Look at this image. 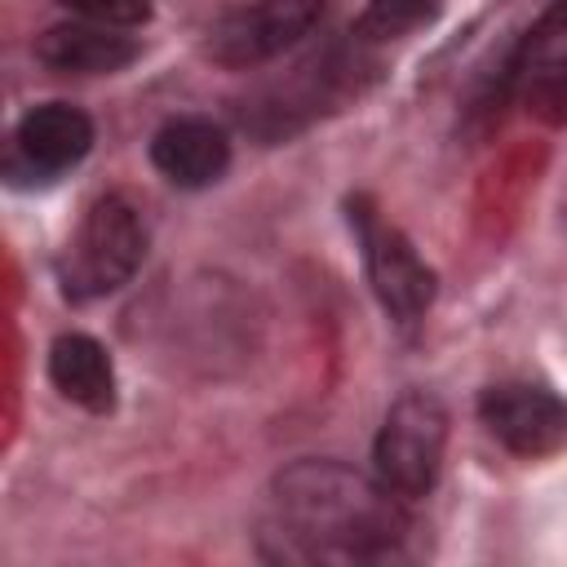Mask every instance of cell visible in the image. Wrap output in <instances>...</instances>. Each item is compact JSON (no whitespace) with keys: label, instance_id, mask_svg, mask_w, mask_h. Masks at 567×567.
Instances as JSON below:
<instances>
[{"label":"cell","instance_id":"obj_2","mask_svg":"<svg viewBox=\"0 0 567 567\" xmlns=\"http://www.w3.org/2000/svg\"><path fill=\"white\" fill-rule=\"evenodd\" d=\"M146 257V221L124 195L97 199L62 248L58 279L71 301H93L133 279Z\"/></svg>","mask_w":567,"mask_h":567},{"label":"cell","instance_id":"obj_12","mask_svg":"<svg viewBox=\"0 0 567 567\" xmlns=\"http://www.w3.org/2000/svg\"><path fill=\"white\" fill-rule=\"evenodd\" d=\"M434 9H439V0H368V9L359 18V35H368V40H394V35L421 27Z\"/></svg>","mask_w":567,"mask_h":567},{"label":"cell","instance_id":"obj_8","mask_svg":"<svg viewBox=\"0 0 567 567\" xmlns=\"http://www.w3.org/2000/svg\"><path fill=\"white\" fill-rule=\"evenodd\" d=\"M151 164L159 168L164 182H173L182 190H199V186H213L226 173L230 142L213 120L177 115L151 137Z\"/></svg>","mask_w":567,"mask_h":567},{"label":"cell","instance_id":"obj_5","mask_svg":"<svg viewBox=\"0 0 567 567\" xmlns=\"http://www.w3.org/2000/svg\"><path fill=\"white\" fill-rule=\"evenodd\" d=\"M478 416L487 434L514 456L540 461L567 447V399H558L545 385H527V381L492 385L478 399Z\"/></svg>","mask_w":567,"mask_h":567},{"label":"cell","instance_id":"obj_10","mask_svg":"<svg viewBox=\"0 0 567 567\" xmlns=\"http://www.w3.org/2000/svg\"><path fill=\"white\" fill-rule=\"evenodd\" d=\"M13 142H18V155L40 177H53L62 168H75L89 155V146H93V120L80 106L44 102V106H31L18 120Z\"/></svg>","mask_w":567,"mask_h":567},{"label":"cell","instance_id":"obj_13","mask_svg":"<svg viewBox=\"0 0 567 567\" xmlns=\"http://www.w3.org/2000/svg\"><path fill=\"white\" fill-rule=\"evenodd\" d=\"M66 4L75 18L84 22H97V27H115V31H128V27H142L151 18V0H58Z\"/></svg>","mask_w":567,"mask_h":567},{"label":"cell","instance_id":"obj_4","mask_svg":"<svg viewBox=\"0 0 567 567\" xmlns=\"http://www.w3.org/2000/svg\"><path fill=\"white\" fill-rule=\"evenodd\" d=\"M350 226L359 235L372 292L385 306V315L394 323H403V328L416 323L430 310V301H434V270L416 257V248L408 244V235L394 230L363 195L350 199Z\"/></svg>","mask_w":567,"mask_h":567},{"label":"cell","instance_id":"obj_6","mask_svg":"<svg viewBox=\"0 0 567 567\" xmlns=\"http://www.w3.org/2000/svg\"><path fill=\"white\" fill-rule=\"evenodd\" d=\"M323 18V0H252L230 9L208 31V53L221 66H257L297 44Z\"/></svg>","mask_w":567,"mask_h":567},{"label":"cell","instance_id":"obj_3","mask_svg":"<svg viewBox=\"0 0 567 567\" xmlns=\"http://www.w3.org/2000/svg\"><path fill=\"white\" fill-rule=\"evenodd\" d=\"M443 447H447V408L430 390H408L390 403L372 439V470L394 496L421 501L439 483Z\"/></svg>","mask_w":567,"mask_h":567},{"label":"cell","instance_id":"obj_9","mask_svg":"<svg viewBox=\"0 0 567 567\" xmlns=\"http://www.w3.org/2000/svg\"><path fill=\"white\" fill-rule=\"evenodd\" d=\"M142 53V44L115 27H97V22H58L35 40V58L49 71L62 75H111L124 71L133 58Z\"/></svg>","mask_w":567,"mask_h":567},{"label":"cell","instance_id":"obj_1","mask_svg":"<svg viewBox=\"0 0 567 567\" xmlns=\"http://www.w3.org/2000/svg\"><path fill=\"white\" fill-rule=\"evenodd\" d=\"M403 532V496L341 461H292L270 483V558L363 563L399 549Z\"/></svg>","mask_w":567,"mask_h":567},{"label":"cell","instance_id":"obj_11","mask_svg":"<svg viewBox=\"0 0 567 567\" xmlns=\"http://www.w3.org/2000/svg\"><path fill=\"white\" fill-rule=\"evenodd\" d=\"M49 381L62 399L80 403L84 412H111V403H115L111 354L84 332H62L49 346Z\"/></svg>","mask_w":567,"mask_h":567},{"label":"cell","instance_id":"obj_7","mask_svg":"<svg viewBox=\"0 0 567 567\" xmlns=\"http://www.w3.org/2000/svg\"><path fill=\"white\" fill-rule=\"evenodd\" d=\"M518 93L527 115L567 124V0H554L518 44Z\"/></svg>","mask_w":567,"mask_h":567}]
</instances>
